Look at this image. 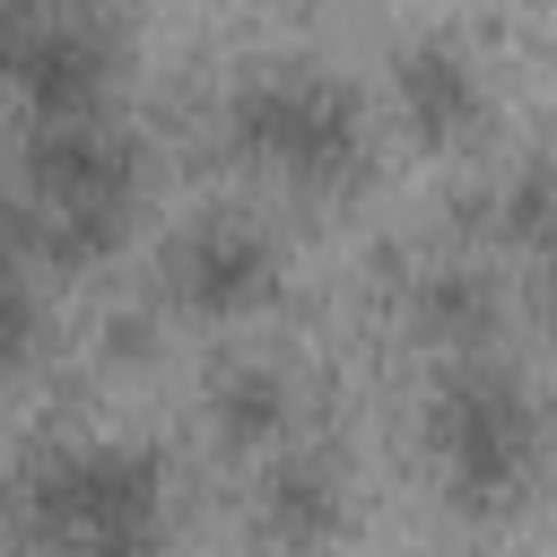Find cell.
I'll list each match as a JSON object with an SVG mask.
<instances>
[{
	"label": "cell",
	"mask_w": 557,
	"mask_h": 557,
	"mask_svg": "<svg viewBox=\"0 0 557 557\" xmlns=\"http://www.w3.org/2000/svg\"><path fill=\"white\" fill-rule=\"evenodd\" d=\"M131 209H78V218H44V252L52 261H104L122 244Z\"/></svg>",
	"instance_id": "obj_12"
},
{
	"label": "cell",
	"mask_w": 557,
	"mask_h": 557,
	"mask_svg": "<svg viewBox=\"0 0 557 557\" xmlns=\"http://www.w3.org/2000/svg\"><path fill=\"white\" fill-rule=\"evenodd\" d=\"M17 174L35 191V218H78V209H131L139 157L104 113H87V122H26Z\"/></svg>",
	"instance_id": "obj_6"
},
{
	"label": "cell",
	"mask_w": 557,
	"mask_h": 557,
	"mask_svg": "<svg viewBox=\"0 0 557 557\" xmlns=\"http://www.w3.org/2000/svg\"><path fill=\"white\" fill-rule=\"evenodd\" d=\"M531 313H540V331L557 339V252H540V261H531Z\"/></svg>",
	"instance_id": "obj_14"
},
{
	"label": "cell",
	"mask_w": 557,
	"mask_h": 557,
	"mask_svg": "<svg viewBox=\"0 0 557 557\" xmlns=\"http://www.w3.org/2000/svg\"><path fill=\"white\" fill-rule=\"evenodd\" d=\"M487 226H496L522 261L557 252V157H522V165L487 191Z\"/></svg>",
	"instance_id": "obj_11"
},
{
	"label": "cell",
	"mask_w": 557,
	"mask_h": 557,
	"mask_svg": "<svg viewBox=\"0 0 557 557\" xmlns=\"http://www.w3.org/2000/svg\"><path fill=\"white\" fill-rule=\"evenodd\" d=\"M296 409H305V392H296V374H287L278 357H235V366L209 383L218 444H226V453H252V461H270V453L296 444Z\"/></svg>",
	"instance_id": "obj_9"
},
{
	"label": "cell",
	"mask_w": 557,
	"mask_h": 557,
	"mask_svg": "<svg viewBox=\"0 0 557 557\" xmlns=\"http://www.w3.org/2000/svg\"><path fill=\"white\" fill-rule=\"evenodd\" d=\"M165 296L200 322H244L278 296V244L270 226L235 218V209H209L191 226H174L165 244Z\"/></svg>",
	"instance_id": "obj_4"
},
{
	"label": "cell",
	"mask_w": 557,
	"mask_h": 557,
	"mask_svg": "<svg viewBox=\"0 0 557 557\" xmlns=\"http://www.w3.org/2000/svg\"><path fill=\"white\" fill-rule=\"evenodd\" d=\"M409 331L435 348V357H479L496 339V278L479 261H435L409 278Z\"/></svg>",
	"instance_id": "obj_10"
},
{
	"label": "cell",
	"mask_w": 557,
	"mask_h": 557,
	"mask_svg": "<svg viewBox=\"0 0 557 557\" xmlns=\"http://www.w3.org/2000/svg\"><path fill=\"white\" fill-rule=\"evenodd\" d=\"M392 104H400V122H409L418 148H461V139H479V122H487V78H479L470 44H453V35H409V44L392 52Z\"/></svg>",
	"instance_id": "obj_7"
},
{
	"label": "cell",
	"mask_w": 557,
	"mask_h": 557,
	"mask_svg": "<svg viewBox=\"0 0 557 557\" xmlns=\"http://www.w3.org/2000/svg\"><path fill=\"white\" fill-rule=\"evenodd\" d=\"M17 9H26V0H17Z\"/></svg>",
	"instance_id": "obj_16"
},
{
	"label": "cell",
	"mask_w": 557,
	"mask_h": 557,
	"mask_svg": "<svg viewBox=\"0 0 557 557\" xmlns=\"http://www.w3.org/2000/svg\"><path fill=\"white\" fill-rule=\"evenodd\" d=\"M426 461L461 513H513L540 470V400L505 357H444L418 409Z\"/></svg>",
	"instance_id": "obj_2"
},
{
	"label": "cell",
	"mask_w": 557,
	"mask_h": 557,
	"mask_svg": "<svg viewBox=\"0 0 557 557\" xmlns=\"http://www.w3.org/2000/svg\"><path fill=\"white\" fill-rule=\"evenodd\" d=\"M0 78L26 104V122H87V113H104V87H113V35L96 17H78V9L26 17Z\"/></svg>",
	"instance_id": "obj_5"
},
{
	"label": "cell",
	"mask_w": 557,
	"mask_h": 557,
	"mask_svg": "<svg viewBox=\"0 0 557 557\" xmlns=\"http://www.w3.org/2000/svg\"><path fill=\"white\" fill-rule=\"evenodd\" d=\"M26 35V17H17V0H0V61H9V44Z\"/></svg>",
	"instance_id": "obj_15"
},
{
	"label": "cell",
	"mask_w": 557,
	"mask_h": 557,
	"mask_svg": "<svg viewBox=\"0 0 557 557\" xmlns=\"http://www.w3.org/2000/svg\"><path fill=\"white\" fill-rule=\"evenodd\" d=\"M339 522H348V487H339V461L331 453L287 444V453L261 461V479H252V531H261V548L313 557V548L339 540Z\"/></svg>",
	"instance_id": "obj_8"
},
{
	"label": "cell",
	"mask_w": 557,
	"mask_h": 557,
	"mask_svg": "<svg viewBox=\"0 0 557 557\" xmlns=\"http://www.w3.org/2000/svg\"><path fill=\"white\" fill-rule=\"evenodd\" d=\"M26 339H35V305H26V287H9V278H0V366H9Z\"/></svg>",
	"instance_id": "obj_13"
},
{
	"label": "cell",
	"mask_w": 557,
	"mask_h": 557,
	"mask_svg": "<svg viewBox=\"0 0 557 557\" xmlns=\"http://www.w3.org/2000/svg\"><path fill=\"white\" fill-rule=\"evenodd\" d=\"M226 139L244 165L296 183V191H339L366 165V113L339 78L313 61H261L226 96Z\"/></svg>",
	"instance_id": "obj_3"
},
{
	"label": "cell",
	"mask_w": 557,
	"mask_h": 557,
	"mask_svg": "<svg viewBox=\"0 0 557 557\" xmlns=\"http://www.w3.org/2000/svg\"><path fill=\"white\" fill-rule=\"evenodd\" d=\"M9 513L35 557H157L165 548V461L122 435L52 444L17 470Z\"/></svg>",
	"instance_id": "obj_1"
}]
</instances>
